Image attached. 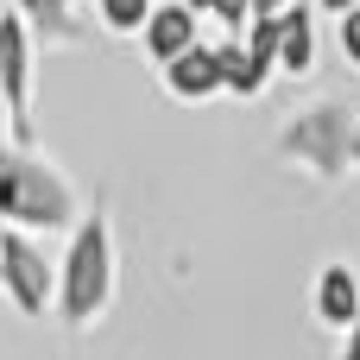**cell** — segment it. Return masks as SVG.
<instances>
[{
    "instance_id": "cell-1",
    "label": "cell",
    "mask_w": 360,
    "mask_h": 360,
    "mask_svg": "<svg viewBox=\"0 0 360 360\" xmlns=\"http://www.w3.org/2000/svg\"><path fill=\"white\" fill-rule=\"evenodd\" d=\"M0 221H19V228H76V190L44 165L32 158L19 139L6 146L0 139Z\"/></svg>"
},
{
    "instance_id": "cell-2",
    "label": "cell",
    "mask_w": 360,
    "mask_h": 360,
    "mask_svg": "<svg viewBox=\"0 0 360 360\" xmlns=\"http://www.w3.org/2000/svg\"><path fill=\"white\" fill-rule=\"evenodd\" d=\"M108 297H114V234L101 215H82L70 234V259L57 272V310H63V323L82 329L108 310Z\"/></svg>"
},
{
    "instance_id": "cell-3",
    "label": "cell",
    "mask_w": 360,
    "mask_h": 360,
    "mask_svg": "<svg viewBox=\"0 0 360 360\" xmlns=\"http://www.w3.org/2000/svg\"><path fill=\"white\" fill-rule=\"evenodd\" d=\"M278 146H285L297 165H316V177H342V171L360 158V127L348 120V108L323 101V108L297 114V120L278 133Z\"/></svg>"
},
{
    "instance_id": "cell-4",
    "label": "cell",
    "mask_w": 360,
    "mask_h": 360,
    "mask_svg": "<svg viewBox=\"0 0 360 360\" xmlns=\"http://www.w3.org/2000/svg\"><path fill=\"white\" fill-rule=\"evenodd\" d=\"M0 285H6V297L19 304V316H44L51 297H57V278H51L44 253L32 247V234H19V221L0 228Z\"/></svg>"
},
{
    "instance_id": "cell-5",
    "label": "cell",
    "mask_w": 360,
    "mask_h": 360,
    "mask_svg": "<svg viewBox=\"0 0 360 360\" xmlns=\"http://www.w3.org/2000/svg\"><path fill=\"white\" fill-rule=\"evenodd\" d=\"M0 82L13 101V139L32 146V19L19 6L0 13Z\"/></svg>"
},
{
    "instance_id": "cell-6",
    "label": "cell",
    "mask_w": 360,
    "mask_h": 360,
    "mask_svg": "<svg viewBox=\"0 0 360 360\" xmlns=\"http://www.w3.org/2000/svg\"><path fill=\"white\" fill-rule=\"evenodd\" d=\"M165 89L177 95V101H209V95H221L228 89V70H221V44H190V51H177L171 63H165Z\"/></svg>"
},
{
    "instance_id": "cell-7",
    "label": "cell",
    "mask_w": 360,
    "mask_h": 360,
    "mask_svg": "<svg viewBox=\"0 0 360 360\" xmlns=\"http://www.w3.org/2000/svg\"><path fill=\"white\" fill-rule=\"evenodd\" d=\"M316 323L335 329V335H348L360 323V272L354 266H323V278H316Z\"/></svg>"
},
{
    "instance_id": "cell-8",
    "label": "cell",
    "mask_w": 360,
    "mask_h": 360,
    "mask_svg": "<svg viewBox=\"0 0 360 360\" xmlns=\"http://www.w3.org/2000/svg\"><path fill=\"white\" fill-rule=\"evenodd\" d=\"M196 6L190 0H158V13L146 19V51H152V63H171L177 51H190L196 44Z\"/></svg>"
},
{
    "instance_id": "cell-9",
    "label": "cell",
    "mask_w": 360,
    "mask_h": 360,
    "mask_svg": "<svg viewBox=\"0 0 360 360\" xmlns=\"http://www.w3.org/2000/svg\"><path fill=\"white\" fill-rule=\"evenodd\" d=\"M310 63H316V19L291 0L278 13V70L285 76H310Z\"/></svg>"
},
{
    "instance_id": "cell-10",
    "label": "cell",
    "mask_w": 360,
    "mask_h": 360,
    "mask_svg": "<svg viewBox=\"0 0 360 360\" xmlns=\"http://www.w3.org/2000/svg\"><path fill=\"white\" fill-rule=\"evenodd\" d=\"M221 70H228V89H234V95H259V89L272 82V70H278V57H266V51H253L247 38H228V44H221Z\"/></svg>"
},
{
    "instance_id": "cell-11",
    "label": "cell",
    "mask_w": 360,
    "mask_h": 360,
    "mask_svg": "<svg viewBox=\"0 0 360 360\" xmlns=\"http://www.w3.org/2000/svg\"><path fill=\"white\" fill-rule=\"evenodd\" d=\"M13 6H19V13L44 32V38H57V44H76V38H82V25L70 19V13H76L70 0H13Z\"/></svg>"
},
{
    "instance_id": "cell-12",
    "label": "cell",
    "mask_w": 360,
    "mask_h": 360,
    "mask_svg": "<svg viewBox=\"0 0 360 360\" xmlns=\"http://www.w3.org/2000/svg\"><path fill=\"white\" fill-rule=\"evenodd\" d=\"M108 32H146V19L158 13V0H95Z\"/></svg>"
},
{
    "instance_id": "cell-13",
    "label": "cell",
    "mask_w": 360,
    "mask_h": 360,
    "mask_svg": "<svg viewBox=\"0 0 360 360\" xmlns=\"http://www.w3.org/2000/svg\"><path fill=\"white\" fill-rule=\"evenodd\" d=\"M342 57H348V63H360V6H348V13H342Z\"/></svg>"
},
{
    "instance_id": "cell-14",
    "label": "cell",
    "mask_w": 360,
    "mask_h": 360,
    "mask_svg": "<svg viewBox=\"0 0 360 360\" xmlns=\"http://www.w3.org/2000/svg\"><path fill=\"white\" fill-rule=\"evenodd\" d=\"M0 139H13V101H6V82H0Z\"/></svg>"
},
{
    "instance_id": "cell-15",
    "label": "cell",
    "mask_w": 360,
    "mask_h": 360,
    "mask_svg": "<svg viewBox=\"0 0 360 360\" xmlns=\"http://www.w3.org/2000/svg\"><path fill=\"white\" fill-rule=\"evenodd\" d=\"M335 360H360V323L342 335V354H335Z\"/></svg>"
},
{
    "instance_id": "cell-16",
    "label": "cell",
    "mask_w": 360,
    "mask_h": 360,
    "mask_svg": "<svg viewBox=\"0 0 360 360\" xmlns=\"http://www.w3.org/2000/svg\"><path fill=\"white\" fill-rule=\"evenodd\" d=\"M291 0H253V13H285Z\"/></svg>"
},
{
    "instance_id": "cell-17",
    "label": "cell",
    "mask_w": 360,
    "mask_h": 360,
    "mask_svg": "<svg viewBox=\"0 0 360 360\" xmlns=\"http://www.w3.org/2000/svg\"><path fill=\"white\" fill-rule=\"evenodd\" d=\"M323 13H348V6H360V0H316Z\"/></svg>"
},
{
    "instance_id": "cell-18",
    "label": "cell",
    "mask_w": 360,
    "mask_h": 360,
    "mask_svg": "<svg viewBox=\"0 0 360 360\" xmlns=\"http://www.w3.org/2000/svg\"><path fill=\"white\" fill-rule=\"evenodd\" d=\"M6 6H13V0H0V13H6Z\"/></svg>"
}]
</instances>
